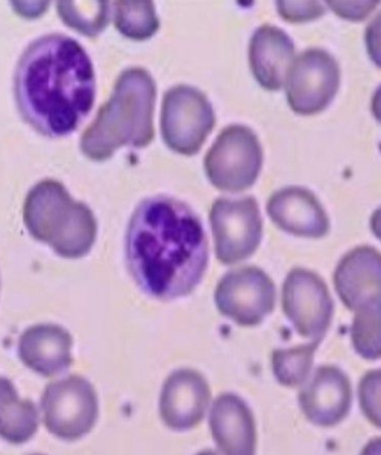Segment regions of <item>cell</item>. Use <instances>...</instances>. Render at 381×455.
<instances>
[{
  "mask_svg": "<svg viewBox=\"0 0 381 455\" xmlns=\"http://www.w3.org/2000/svg\"><path fill=\"white\" fill-rule=\"evenodd\" d=\"M275 284L257 267L231 270L218 283L215 304L223 316L243 327L260 325L275 307Z\"/></svg>",
  "mask_w": 381,
  "mask_h": 455,
  "instance_id": "9",
  "label": "cell"
},
{
  "mask_svg": "<svg viewBox=\"0 0 381 455\" xmlns=\"http://www.w3.org/2000/svg\"><path fill=\"white\" fill-rule=\"evenodd\" d=\"M209 427L223 455H255V419L245 401L235 394H221L214 401Z\"/></svg>",
  "mask_w": 381,
  "mask_h": 455,
  "instance_id": "16",
  "label": "cell"
},
{
  "mask_svg": "<svg viewBox=\"0 0 381 455\" xmlns=\"http://www.w3.org/2000/svg\"><path fill=\"white\" fill-rule=\"evenodd\" d=\"M38 411L30 400H21L14 384L0 378V437L12 444H24L37 432Z\"/></svg>",
  "mask_w": 381,
  "mask_h": 455,
  "instance_id": "19",
  "label": "cell"
},
{
  "mask_svg": "<svg viewBox=\"0 0 381 455\" xmlns=\"http://www.w3.org/2000/svg\"><path fill=\"white\" fill-rule=\"evenodd\" d=\"M218 261L235 265L247 259L260 246L263 225L255 199H218L209 213Z\"/></svg>",
  "mask_w": 381,
  "mask_h": 455,
  "instance_id": "8",
  "label": "cell"
},
{
  "mask_svg": "<svg viewBox=\"0 0 381 455\" xmlns=\"http://www.w3.org/2000/svg\"><path fill=\"white\" fill-rule=\"evenodd\" d=\"M320 341L277 349L272 353V370L278 382L287 387H299L309 379Z\"/></svg>",
  "mask_w": 381,
  "mask_h": 455,
  "instance_id": "20",
  "label": "cell"
},
{
  "mask_svg": "<svg viewBox=\"0 0 381 455\" xmlns=\"http://www.w3.org/2000/svg\"><path fill=\"white\" fill-rule=\"evenodd\" d=\"M196 455H220V454H218L217 452H215V451H213V450H205V451H201V452H199V454H196Z\"/></svg>",
  "mask_w": 381,
  "mask_h": 455,
  "instance_id": "29",
  "label": "cell"
},
{
  "mask_svg": "<svg viewBox=\"0 0 381 455\" xmlns=\"http://www.w3.org/2000/svg\"><path fill=\"white\" fill-rule=\"evenodd\" d=\"M380 371H369L359 384V403L366 419L376 427H380Z\"/></svg>",
  "mask_w": 381,
  "mask_h": 455,
  "instance_id": "24",
  "label": "cell"
},
{
  "mask_svg": "<svg viewBox=\"0 0 381 455\" xmlns=\"http://www.w3.org/2000/svg\"><path fill=\"white\" fill-rule=\"evenodd\" d=\"M95 74L87 52L76 39L46 35L21 54L14 77L20 116L47 138L76 131L93 108Z\"/></svg>",
  "mask_w": 381,
  "mask_h": 455,
  "instance_id": "2",
  "label": "cell"
},
{
  "mask_svg": "<svg viewBox=\"0 0 381 455\" xmlns=\"http://www.w3.org/2000/svg\"><path fill=\"white\" fill-rule=\"evenodd\" d=\"M353 387L348 376L338 367L320 366L299 393L302 413L314 426L332 427L348 417Z\"/></svg>",
  "mask_w": 381,
  "mask_h": 455,
  "instance_id": "12",
  "label": "cell"
},
{
  "mask_svg": "<svg viewBox=\"0 0 381 455\" xmlns=\"http://www.w3.org/2000/svg\"><path fill=\"white\" fill-rule=\"evenodd\" d=\"M156 83L146 69L121 74L110 100L99 109L81 138V150L94 161L110 159L118 148H144L155 138Z\"/></svg>",
  "mask_w": 381,
  "mask_h": 455,
  "instance_id": "3",
  "label": "cell"
},
{
  "mask_svg": "<svg viewBox=\"0 0 381 455\" xmlns=\"http://www.w3.org/2000/svg\"><path fill=\"white\" fill-rule=\"evenodd\" d=\"M280 15L291 23L312 20L326 12V7L318 2H279Z\"/></svg>",
  "mask_w": 381,
  "mask_h": 455,
  "instance_id": "25",
  "label": "cell"
},
{
  "mask_svg": "<svg viewBox=\"0 0 381 455\" xmlns=\"http://www.w3.org/2000/svg\"><path fill=\"white\" fill-rule=\"evenodd\" d=\"M272 221L288 234L318 239L329 233L330 222L317 196L305 188L288 187L267 203Z\"/></svg>",
  "mask_w": 381,
  "mask_h": 455,
  "instance_id": "15",
  "label": "cell"
},
{
  "mask_svg": "<svg viewBox=\"0 0 381 455\" xmlns=\"http://www.w3.org/2000/svg\"><path fill=\"white\" fill-rule=\"evenodd\" d=\"M203 225L182 201L158 196L143 200L130 219L126 261L144 294L159 300L190 296L208 267Z\"/></svg>",
  "mask_w": 381,
  "mask_h": 455,
  "instance_id": "1",
  "label": "cell"
},
{
  "mask_svg": "<svg viewBox=\"0 0 381 455\" xmlns=\"http://www.w3.org/2000/svg\"><path fill=\"white\" fill-rule=\"evenodd\" d=\"M33 455H43V454H33Z\"/></svg>",
  "mask_w": 381,
  "mask_h": 455,
  "instance_id": "30",
  "label": "cell"
},
{
  "mask_svg": "<svg viewBox=\"0 0 381 455\" xmlns=\"http://www.w3.org/2000/svg\"><path fill=\"white\" fill-rule=\"evenodd\" d=\"M263 164L260 141L251 129L231 125L222 131L205 157L209 181L217 189L239 192L256 181Z\"/></svg>",
  "mask_w": 381,
  "mask_h": 455,
  "instance_id": "5",
  "label": "cell"
},
{
  "mask_svg": "<svg viewBox=\"0 0 381 455\" xmlns=\"http://www.w3.org/2000/svg\"><path fill=\"white\" fill-rule=\"evenodd\" d=\"M110 4L104 2L59 3L61 19L87 37L98 36L109 23Z\"/></svg>",
  "mask_w": 381,
  "mask_h": 455,
  "instance_id": "22",
  "label": "cell"
},
{
  "mask_svg": "<svg viewBox=\"0 0 381 455\" xmlns=\"http://www.w3.org/2000/svg\"><path fill=\"white\" fill-rule=\"evenodd\" d=\"M336 294L354 313L380 308L381 257L377 249L363 246L349 251L334 275Z\"/></svg>",
  "mask_w": 381,
  "mask_h": 455,
  "instance_id": "14",
  "label": "cell"
},
{
  "mask_svg": "<svg viewBox=\"0 0 381 455\" xmlns=\"http://www.w3.org/2000/svg\"><path fill=\"white\" fill-rule=\"evenodd\" d=\"M23 216L34 239L68 259L86 256L98 235L93 212L86 204L72 199L59 181L37 183L26 196Z\"/></svg>",
  "mask_w": 381,
  "mask_h": 455,
  "instance_id": "4",
  "label": "cell"
},
{
  "mask_svg": "<svg viewBox=\"0 0 381 455\" xmlns=\"http://www.w3.org/2000/svg\"><path fill=\"white\" fill-rule=\"evenodd\" d=\"M284 84L293 111L304 116L321 112L338 92L339 65L329 52L312 48L293 60Z\"/></svg>",
  "mask_w": 381,
  "mask_h": 455,
  "instance_id": "11",
  "label": "cell"
},
{
  "mask_svg": "<svg viewBox=\"0 0 381 455\" xmlns=\"http://www.w3.org/2000/svg\"><path fill=\"white\" fill-rule=\"evenodd\" d=\"M361 455H381V441L379 437L368 442Z\"/></svg>",
  "mask_w": 381,
  "mask_h": 455,
  "instance_id": "28",
  "label": "cell"
},
{
  "mask_svg": "<svg viewBox=\"0 0 381 455\" xmlns=\"http://www.w3.org/2000/svg\"><path fill=\"white\" fill-rule=\"evenodd\" d=\"M378 4V2H329L327 3V6L331 7L336 14L344 17L345 20H361L366 19Z\"/></svg>",
  "mask_w": 381,
  "mask_h": 455,
  "instance_id": "26",
  "label": "cell"
},
{
  "mask_svg": "<svg viewBox=\"0 0 381 455\" xmlns=\"http://www.w3.org/2000/svg\"><path fill=\"white\" fill-rule=\"evenodd\" d=\"M293 60L295 44L282 29L263 25L254 33L249 43V64L254 76L264 89H281Z\"/></svg>",
  "mask_w": 381,
  "mask_h": 455,
  "instance_id": "18",
  "label": "cell"
},
{
  "mask_svg": "<svg viewBox=\"0 0 381 455\" xmlns=\"http://www.w3.org/2000/svg\"><path fill=\"white\" fill-rule=\"evenodd\" d=\"M282 308L302 337L318 341L329 330L335 309L324 280L304 268L292 269L284 280Z\"/></svg>",
  "mask_w": 381,
  "mask_h": 455,
  "instance_id": "10",
  "label": "cell"
},
{
  "mask_svg": "<svg viewBox=\"0 0 381 455\" xmlns=\"http://www.w3.org/2000/svg\"><path fill=\"white\" fill-rule=\"evenodd\" d=\"M73 339L65 328L53 323L29 327L21 334L19 354L28 369L45 378L59 375L73 362Z\"/></svg>",
  "mask_w": 381,
  "mask_h": 455,
  "instance_id": "17",
  "label": "cell"
},
{
  "mask_svg": "<svg viewBox=\"0 0 381 455\" xmlns=\"http://www.w3.org/2000/svg\"><path fill=\"white\" fill-rule=\"evenodd\" d=\"M352 340L359 355L369 361L379 360L380 308L362 310L354 315Z\"/></svg>",
  "mask_w": 381,
  "mask_h": 455,
  "instance_id": "23",
  "label": "cell"
},
{
  "mask_svg": "<svg viewBox=\"0 0 381 455\" xmlns=\"http://www.w3.org/2000/svg\"><path fill=\"white\" fill-rule=\"evenodd\" d=\"M113 7L116 28L126 37L144 41L159 28V20L151 2H117L113 3Z\"/></svg>",
  "mask_w": 381,
  "mask_h": 455,
  "instance_id": "21",
  "label": "cell"
},
{
  "mask_svg": "<svg viewBox=\"0 0 381 455\" xmlns=\"http://www.w3.org/2000/svg\"><path fill=\"white\" fill-rule=\"evenodd\" d=\"M210 387L195 370L174 371L162 387L159 411L162 422L173 431H188L199 426L210 404Z\"/></svg>",
  "mask_w": 381,
  "mask_h": 455,
  "instance_id": "13",
  "label": "cell"
},
{
  "mask_svg": "<svg viewBox=\"0 0 381 455\" xmlns=\"http://www.w3.org/2000/svg\"><path fill=\"white\" fill-rule=\"evenodd\" d=\"M212 104L199 90L179 85L165 94L161 111V132L165 142L181 155L200 150L214 129Z\"/></svg>",
  "mask_w": 381,
  "mask_h": 455,
  "instance_id": "7",
  "label": "cell"
},
{
  "mask_svg": "<svg viewBox=\"0 0 381 455\" xmlns=\"http://www.w3.org/2000/svg\"><path fill=\"white\" fill-rule=\"evenodd\" d=\"M19 15L25 17V19H35V17L41 16L47 11L48 3H14L12 4Z\"/></svg>",
  "mask_w": 381,
  "mask_h": 455,
  "instance_id": "27",
  "label": "cell"
},
{
  "mask_svg": "<svg viewBox=\"0 0 381 455\" xmlns=\"http://www.w3.org/2000/svg\"><path fill=\"white\" fill-rule=\"evenodd\" d=\"M44 424L51 435L77 441L89 435L99 417V400L93 385L72 375L47 385L42 396Z\"/></svg>",
  "mask_w": 381,
  "mask_h": 455,
  "instance_id": "6",
  "label": "cell"
}]
</instances>
